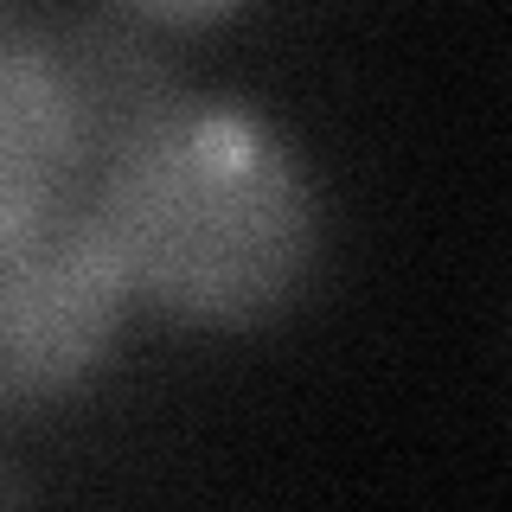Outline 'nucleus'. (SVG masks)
Wrapping results in <instances>:
<instances>
[{
  "instance_id": "nucleus-1",
  "label": "nucleus",
  "mask_w": 512,
  "mask_h": 512,
  "mask_svg": "<svg viewBox=\"0 0 512 512\" xmlns=\"http://www.w3.org/2000/svg\"><path fill=\"white\" fill-rule=\"evenodd\" d=\"M128 301L173 327L244 333L288 314L327 256L314 167L269 116L192 96L84 192Z\"/></svg>"
},
{
  "instance_id": "nucleus-2",
  "label": "nucleus",
  "mask_w": 512,
  "mask_h": 512,
  "mask_svg": "<svg viewBox=\"0 0 512 512\" xmlns=\"http://www.w3.org/2000/svg\"><path fill=\"white\" fill-rule=\"evenodd\" d=\"M128 308V282L84 199L0 224V423L84 391Z\"/></svg>"
},
{
  "instance_id": "nucleus-3",
  "label": "nucleus",
  "mask_w": 512,
  "mask_h": 512,
  "mask_svg": "<svg viewBox=\"0 0 512 512\" xmlns=\"http://www.w3.org/2000/svg\"><path fill=\"white\" fill-rule=\"evenodd\" d=\"M39 45L77 135L71 199H84L135 141H148L173 109L192 103L180 58L135 13H39Z\"/></svg>"
},
{
  "instance_id": "nucleus-4",
  "label": "nucleus",
  "mask_w": 512,
  "mask_h": 512,
  "mask_svg": "<svg viewBox=\"0 0 512 512\" xmlns=\"http://www.w3.org/2000/svg\"><path fill=\"white\" fill-rule=\"evenodd\" d=\"M71 180L77 135L39 45V13L0 7V224L71 199Z\"/></svg>"
},
{
  "instance_id": "nucleus-5",
  "label": "nucleus",
  "mask_w": 512,
  "mask_h": 512,
  "mask_svg": "<svg viewBox=\"0 0 512 512\" xmlns=\"http://www.w3.org/2000/svg\"><path fill=\"white\" fill-rule=\"evenodd\" d=\"M0 512H32V480L0 455Z\"/></svg>"
}]
</instances>
